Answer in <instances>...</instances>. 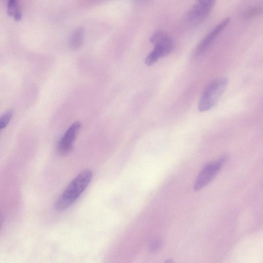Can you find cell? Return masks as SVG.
I'll return each instance as SVG.
<instances>
[{
	"label": "cell",
	"instance_id": "obj_1",
	"mask_svg": "<svg viewBox=\"0 0 263 263\" xmlns=\"http://www.w3.org/2000/svg\"><path fill=\"white\" fill-rule=\"evenodd\" d=\"M92 177L93 173L91 170L82 171L58 198L55 204L56 209L62 211L72 205L88 186Z\"/></svg>",
	"mask_w": 263,
	"mask_h": 263
},
{
	"label": "cell",
	"instance_id": "obj_2",
	"mask_svg": "<svg viewBox=\"0 0 263 263\" xmlns=\"http://www.w3.org/2000/svg\"><path fill=\"white\" fill-rule=\"evenodd\" d=\"M227 78H220L209 83L204 89L199 102V109L205 112L211 109L218 101L227 89Z\"/></svg>",
	"mask_w": 263,
	"mask_h": 263
},
{
	"label": "cell",
	"instance_id": "obj_3",
	"mask_svg": "<svg viewBox=\"0 0 263 263\" xmlns=\"http://www.w3.org/2000/svg\"><path fill=\"white\" fill-rule=\"evenodd\" d=\"M150 41L155 46V48L145 59V64L148 66L155 64L160 58L169 55L173 48L171 38L162 31L154 33L151 37Z\"/></svg>",
	"mask_w": 263,
	"mask_h": 263
},
{
	"label": "cell",
	"instance_id": "obj_4",
	"mask_svg": "<svg viewBox=\"0 0 263 263\" xmlns=\"http://www.w3.org/2000/svg\"><path fill=\"white\" fill-rule=\"evenodd\" d=\"M216 2V0H196L188 13V20L193 23L204 21L212 11Z\"/></svg>",
	"mask_w": 263,
	"mask_h": 263
},
{
	"label": "cell",
	"instance_id": "obj_5",
	"mask_svg": "<svg viewBox=\"0 0 263 263\" xmlns=\"http://www.w3.org/2000/svg\"><path fill=\"white\" fill-rule=\"evenodd\" d=\"M226 160V157H223L217 161L206 165L195 181L194 190L199 191L207 185L217 175Z\"/></svg>",
	"mask_w": 263,
	"mask_h": 263
},
{
	"label": "cell",
	"instance_id": "obj_6",
	"mask_svg": "<svg viewBox=\"0 0 263 263\" xmlns=\"http://www.w3.org/2000/svg\"><path fill=\"white\" fill-rule=\"evenodd\" d=\"M81 126L80 122H76L67 130L58 145L57 150L60 156L68 155L72 151L73 144L78 135Z\"/></svg>",
	"mask_w": 263,
	"mask_h": 263
},
{
	"label": "cell",
	"instance_id": "obj_7",
	"mask_svg": "<svg viewBox=\"0 0 263 263\" xmlns=\"http://www.w3.org/2000/svg\"><path fill=\"white\" fill-rule=\"evenodd\" d=\"M230 21V19L227 18L216 26L197 46L193 57H198L203 54L228 26Z\"/></svg>",
	"mask_w": 263,
	"mask_h": 263
},
{
	"label": "cell",
	"instance_id": "obj_8",
	"mask_svg": "<svg viewBox=\"0 0 263 263\" xmlns=\"http://www.w3.org/2000/svg\"><path fill=\"white\" fill-rule=\"evenodd\" d=\"M8 13L9 16L13 17L16 21L21 19L22 13L19 5V0H9Z\"/></svg>",
	"mask_w": 263,
	"mask_h": 263
},
{
	"label": "cell",
	"instance_id": "obj_9",
	"mask_svg": "<svg viewBox=\"0 0 263 263\" xmlns=\"http://www.w3.org/2000/svg\"><path fill=\"white\" fill-rule=\"evenodd\" d=\"M84 31L82 28H79L73 33L70 39V46L73 49L80 48L83 42Z\"/></svg>",
	"mask_w": 263,
	"mask_h": 263
},
{
	"label": "cell",
	"instance_id": "obj_10",
	"mask_svg": "<svg viewBox=\"0 0 263 263\" xmlns=\"http://www.w3.org/2000/svg\"><path fill=\"white\" fill-rule=\"evenodd\" d=\"M13 115V111L9 110L0 117V130L5 128L10 123Z\"/></svg>",
	"mask_w": 263,
	"mask_h": 263
},
{
	"label": "cell",
	"instance_id": "obj_11",
	"mask_svg": "<svg viewBox=\"0 0 263 263\" xmlns=\"http://www.w3.org/2000/svg\"><path fill=\"white\" fill-rule=\"evenodd\" d=\"M262 9L259 8H253L251 10H249L245 15V17L246 18H250L252 17H255L260 13H261Z\"/></svg>",
	"mask_w": 263,
	"mask_h": 263
},
{
	"label": "cell",
	"instance_id": "obj_12",
	"mask_svg": "<svg viewBox=\"0 0 263 263\" xmlns=\"http://www.w3.org/2000/svg\"><path fill=\"white\" fill-rule=\"evenodd\" d=\"M162 246V243L161 241H157L152 245L151 249L153 251H156L160 249Z\"/></svg>",
	"mask_w": 263,
	"mask_h": 263
},
{
	"label": "cell",
	"instance_id": "obj_13",
	"mask_svg": "<svg viewBox=\"0 0 263 263\" xmlns=\"http://www.w3.org/2000/svg\"><path fill=\"white\" fill-rule=\"evenodd\" d=\"M4 222V217L2 213H0V230H1Z\"/></svg>",
	"mask_w": 263,
	"mask_h": 263
},
{
	"label": "cell",
	"instance_id": "obj_14",
	"mask_svg": "<svg viewBox=\"0 0 263 263\" xmlns=\"http://www.w3.org/2000/svg\"><path fill=\"white\" fill-rule=\"evenodd\" d=\"M173 261V260H169L167 261V262H172Z\"/></svg>",
	"mask_w": 263,
	"mask_h": 263
}]
</instances>
